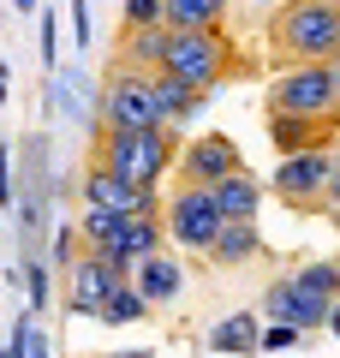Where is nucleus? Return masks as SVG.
Here are the masks:
<instances>
[{
    "instance_id": "nucleus-1",
    "label": "nucleus",
    "mask_w": 340,
    "mask_h": 358,
    "mask_svg": "<svg viewBox=\"0 0 340 358\" xmlns=\"http://www.w3.org/2000/svg\"><path fill=\"white\" fill-rule=\"evenodd\" d=\"M269 54L275 66H328L340 54V6L328 0H281L269 18Z\"/></svg>"
},
{
    "instance_id": "nucleus-2",
    "label": "nucleus",
    "mask_w": 340,
    "mask_h": 358,
    "mask_svg": "<svg viewBox=\"0 0 340 358\" xmlns=\"http://www.w3.org/2000/svg\"><path fill=\"white\" fill-rule=\"evenodd\" d=\"M173 155H179V126H150V131H96L90 162L113 167L143 192H162V179L173 173Z\"/></svg>"
},
{
    "instance_id": "nucleus-3",
    "label": "nucleus",
    "mask_w": 340,
    "mask_h": 358,
    "mask_svg": "<svg viewBox=\"0 0 340 358\" xmlns=\"http://www.w3.org/2000/svg\"><path fill=\"white\" fill-rule=\"evenodd\" d=\"M155 72H167V78H179V84H191V90L209 96L215 84H227V78L239 72V54H233V36H227L221 24H209V30H167L162 36V66H155Z\"/></svg>"
},
{
    "instance_id": "nucleus-4",
    "label": "nucleus",
    "mask_w": 340,
    "mask_h": 358,
    "mask_svg": "<svg viewBox=\"0 0 340 358\" xmlns=\"http://www.w3.org/2000/svg\"><path fill=\"white\" fill-rule=\"evenodd\" d=\"M162 239H167L162 215H108V209H84V221H78V251L120 257V263H138V257L162 251Z\"/></svg>"
},
{
    "instance_id": "nucleus-5",
    "label": "nucleus",
    "mask_w": 340,
    "mask_h": 358,
    "mask_svg": "<svg viewBox=\"0 0 340 358\" xmlns=\"http://www.w3.org/2000/svg\"><path fill=\"white\" fill-rule=\"evenodd\" d=\"M162 227H167V239H173L179 251L209 257V245H215V233L227 227V215L215 209V192H209V185H173L167 203H162Z\"/></svg>"
},
{
    "instance_id": "nucleus-6",
    "label": "nucleus",
    "mask_w": 340,
    "mask_h": 358,
    "mask_svg": "<svg viewBox=\"0 0 340 358\" xmlns=\"http://www.w3.org/2000/svg\"><path fill=\"white\" fill-rule=\"evenodd\" d=\"M155 120V72H132V66H113L108 84H101V120L96 131H150Z\"/></svg>"
},
{
    "instance_id": "nucleus-7",
    "label": "nucleus",
    "mask_w": 340,
    "mask_h": 358,
    "mask_svg": "<svg viewBox=\"0 0 340 358\" xmlns=\"http://www.w3.org/2000/svg\"><path fill=\"white\" fill-rule=\"evenodd\" d=\"M269 114H299V120H340V90L328 66H287L269 84Z\"/></svg>"
},
{
    "instance_id": "nucleus-8",
    "label": "nucleus",
    "mask_w": 340,
    "mask_h": 358,
    "mask_svg": "<svg viewBox=\"0 0 340 358\" xmlns=\"http://www.w3.org/2000/svg\"><path fill=\"white\" fill-rule=\"evenodd\" d=\"M120 287H132V263H120V257L78 251L72 263H66V310H72V317H96Z\"/></svg>"
},
{
    "instance_id": "nucleus-9",
    "label": "nucleus",
    "mask_w": 340,
    "mask_h": 358,
    "mask_svg": "<svg viewBox=\"0 0 340 358\" xmlns=\"http://www.w3.org/2000/svg\"><path fill=\"white\" fill-rule=\"evenodd\" d=\"M328 173H334V155L328 150H304V155H281V167H275V197L287 209H304V215H316L323 209V197H328Z\"/></svg>"
},
{
    "instance_id": "nucleus-10",
    "label": "nucleus",
    "mask_w": 340,
    "mask_h": 358,
    "mask_svg": "<svg viewBox=\"0 0 340 358\" xmlns=\"http://www.w3.org/2000/svg\"><path fill=\"white\" fill-rule=\"evenodd\" d=\"M239 167H245L239 143L227 138V131H203V138L179 143V155H173V185H215V179L239 173Z\"/></svg>"
},
{
    "instance_id": "nucleus-11",
    "label": "nucleus",
    "mask_w": 340,
    "mask_h": 358,
    "mask_svg": "<svg viewBox=\"0 0 340 358\" xmlns=\"http://www.w3.org/2000/svg\"><path fill=\"white\" fill-rule=\"evenodd\" d=\"M78 192H84V209H108V215H162V192H143V185L120 179L113 167H101V162L84 167Z\"/></svg>"
},
{
    "instance_id": "nucleus-12",
    "label": "nucleus",
    "mask_w": 340,
    "mask_h": 358,
    "mask_svg": "<svg viewBox=\"0 0 340 358\" xmlns=\"http://www.w3.org/2000/svg\"><path fill=\"white\" fill-rule=\"evenodd\" d=\"M263 322H292V329H323L328 322V299H311V293H299L292 287V275H275L269 281V293H263Z\"/></svg>"
},
{
    "instance_id": "nucleus-13",
    "label": "nucleus",
    "mask_w": 340,
    "mask_h": 358,
    "mask_svg": "<svg viewBox=\"0 0 340 358\" xmlns=\"http://www.w3.org/2000/svg\"><path fill=\"white\" fill-rule=\"evenodd\" d=\"M340 138V120H299V114H269V143L281 155H304V150H328Z\"/></svg>"
},
{
    "instance_id": "nucleus-14",
    "label": "nucleus",
    "mask_w": 340,
    "mask_h": 358,
    "mask_svg": "<svg viewBox=\"0 0 340 358\" xmlns=\"http://www.w3.org/2000/svg\"><path fill=\"white\" fill-rule=\"evenodd\" d=\"M132 287L150 299V310H162V305H173V299L185 293V268H179L167 251H150V257L132 263Z\"/></svg>"
},
{
    "instance_id": "nucleus-15",
    "label": "nucleus",
    "mask_w": 340,
    "mask_h": 358,
    "mask_svg": "<svg viewBox=\"0 0 340 358\" xmlns=\"http://www.w3.org/2000/svg\"><path fill=\"white\" fill-rule=\"evenodd\" d=\"M209 192H215V209H221L227 221H257V209H263V185H257L251 167H239V173L215 179Z\"/></svg>"
},
{
    "instance_id": "nucleus-16",
    "label": "nucleus",
    "mask_w": 340,
    "mask_h": 358,
    "mask_svg": "<svg viewBox=\"0 0 340 358\" xmlns=\"http://www.w3.org/2000/svg\"><path fill=\"white\" fill-rule=\"evenodd\" d=\"M251 257H263L257 221H227V227L215 233V245H209V263H221V268H239V263H251Z\"/></svg>"
},
{
    "instance_id": "nucleus-17",
    "label": "nucleus",
    "mask_w": 340,
    "mask_h": 358,
    "mask_svg": "<svg viewBox=\"0 0 340 358\" xmlns=\"http://www.w3.org/2000/svg\"><path fill=\"white\" fill-rule=\"evenodd\" d=\"M257 346H263V322H257V310H233L227 322H215V329H209V352L257 358Z\"/></svg>"
},
{
    "instance_id": "nucleus-18",
    "label": "nucleus",
    "mask_w": 340,
    "mask_h": 358,
    "mask_svg": "<svg viewBox=\"0 0 340 358\" xmlns=\"http://www.w3.org/2000/svg\"><path fill=\"white\" fill-rule=\"evenodd\" d=\"M197 108H203V90H191V84H179V78L155 72V120H162V126H185Z\"/></svg>"
},
{
    "instance_id": "nucleus-19",
    "label": "nucleus",
    "mask_w": 340,
    "mask_h": 358,
    "mask_svg": "<svg viewBox=\"0 0 340 358\" xmlns=\"http://www.w3.org/2000/svg\"><path fill=\"white\" fill-rule=\"evenodd\" d=\"M233 0H162V24L167 30H209L227 18Z\"/></svg>"
},
{
    "instance_id": "nucleus-20",
    "label": "nucleus",
    "mask_w": 340,
    "mask_h": 358,
    "mask_svg": "<svg viewBox=\"0 0 340 358\" xmlns=\"http://www.w3.org/2000/svg\"><path fill=\"white\" fill-rule=\"evenodd\" d=\"M162 36H167V24L126 30V42H120V66H132V72H155V66H162Z\"/></svg>"
},
{
    "instance_id": "nucleus-21",
    "label": "nucleus",
    "mask_w": 340,
    "mask_h": 358,
    "mask_svg": "<svg viewBox=\"0 0 340 358\" xmlns=\"http://www.w3.org/2000/svg\"><path fill=\"white\" fill-rule=\"evenodd\" d=\"M292 287L334 305V299H340V263H304V268H292Z\"/></svg>"
},
{
    "instance_id": "nucleus-22",
    "label": "nucleus",
    "mask_w": 340,
    "mask_h": 358,
    "mask_svg": "<svg viewBox=\"0 0 340 358\" xmlns=\"http://www.w3.org/2000/svg\"><path fill=\"white\" fill-rule=\"evenodd\" d=\"M150 317V299L138 293V287H120V293L108 299V305L96 310V322H113V329H126V322H143Z\"/></svg>"
},
{
    "instance_id": "nucleus-23",
    "label": "nucleus",
    "mask_w": 340,
    "mask_h": 358,
    "mask_svg": "<svg viewBox=\"0 0 340 358\" xmlns=\"http://www.w3.org/2000/svg\"><path fill=\"white\" fill-rule=\"evenodd\" d=\"M48 293H54L48 263H42V257H30V263H24V299H30V310H42V305H48Z\"/></svg>"
},
{
    "instance_id": "nucleus-24",
    "label": "nucleus",
    "mask_w": 340,
    "mask_h": 358,
    "mask_svg": "<svg viewBox=\"0 0 340 358\" xmlns=\"http://www.w3.org/2000/svg\"><path fill=\"white\" fill-rule=\"evenodd\" d=\"M36 48H42V66H48V72H54V66H60V18H54V13H36Z\"/></svg>"
},
{
    "instance_id": "nucleus-25",
    "label": "nucleus",
    "mask_w": 340,
    "mask_h": 358,
    "mask_svg": "<svg viewBox=\"0 0 340 358\" xmlns=\"http://www.w3.org/2000/svg\"><path fill=\"white\" fill-rule=\"evenodd\" d=\"M30 322H36V310H18V322H13V334H6V346H0V358H24L30 352Z\"/></svg>"
},
{
    "instance_id": "nucleus-26",
    "label": "nucleus",
    "mask_w": 340,
    "mask_h": 358,
    "mask_svg": "<svg viewBox=\"0 0 340 358\" xmlns=\"http://www.w3.org/2000/svg\"><path fill=\"white\" fill-rule=\"evenodd\" d=\"M162 24V0H126V30H155Z\"/></svg>"
},
{
    "instance_id": "nucleus-27",
    "label": "nucleus",
    "mask_w": 340,
    "mask_h": 358,
    "mask_svg": "<svg viewBox=\"0 0 340 358\" xmlns=\"http://www.w3.org/2000/svg\"><path fill=\"white\" fill-rule=\"evenodd\" d=\"M299 341H304V334L292 329V322H269V329H263V346H257V352H292Z\"/></svg>"
},
{
    "instance_id": "nucleus-28",
    "label": "nucleus",
    "mask_w": 340,
    "mask_h": 358,
    "mask_svg": "<svg viewBox=\"0 0 340 358\" xmlns=\"http://www.w3.org/2000/svg\"><path fill=\"white\" fill-rule=\"evenodd\" d=\"M18 192H13V150H6V138H0V209H13Z\"/></svg>"
},
{
    "instance_id": "nucleus-29",
    "label": "nucleus",
    "mask_w": 340,
    "mask_h": 358,
    "mask_svg": "<svg viewBox=\"0 0 340 358\" xmlns=\"http://www.w3.org/2000/svg\"><path fill=\"white\" fill-rule=\"evenodd\" d=\"M72 257H78V227H60V233H54V263H72Z\"/></svg>"
},
{
    "instance_id": "nucleus-30",
    "label": "nucleus",
    "mask_w": 340,
    "mask_h": 358,
    "mask_svg": "<svg viewBox=\"0 0 340 358\" xmlns=\"http://www.w3.org/2000/svg\"><path fill=\"white\" fill-rule=\"evenodd\" d=\"M72 30H78V48H90V42H96V36H90V6H84V0H72Z\"/></svg>"
},
{
    "instance_id": "nucleus-31",
    "label": "nucleus",
    "mask_w": 340,
    "mask_h": 358,
    "mask_svg": "<svg viewBox=\"0 0 340 358\" xmlns=\"http://www.w3.org/2000/svg\"><path fill=\"white\" fill-rule=\"evenodd\" d=\"M323 209H340V162H334V173H328V197H323Z\"/></svg>"
},
{
    "instance_id": "nucleus-32",
    "label": "nucleus",
    "mask_w": 340,
    "mask_h": 358,
    "mask_svg": "<svg viewBox=\"0 0 340 358\" xmlns=\"http://www.w3.org/2000/svg\"><path fill=\"white\" fill-rule=\"evenodd\" d=\"M323 329H328V334H334V341H340V299H334V305H328V322H323Z\"/></svg>"
},
{
    "instance_id": "nucleus-33",
    "label": "nucleus",
    "mask_w": 340,
    "mask_h": 358,
    "mask_svg": "<svg viewBox=\"0 0 340 358\" xmlns=\"http://www.w3.org/2000/svg\"><path fill=\"white\" fill-rule=\"evenodd\" d=\"M24 358H48V341H42V334H30V352Z\"/></svg>"
},
{
    "instance_id": "nucleus-34",
    "label": "nucleus",
    "mask_w": 340,
    "mask_h": 358,
    "mask_svg": "<svg viewBox=\"0 0 340 358\" xmlns=\"http://www.w3.org/2000/svg\"><path fill=\"white\" fill-rule=\"evenodd\" d=\"M108 358H155V352H143V346H126V352H108Z\"/></svg>"
},
{
    "instance_id": "nucleus-35",
    "label": "nucleus",
    "mask_w": 340,
    "mask_h": 358,
    "mask_svg": "<svg viewBox=\"0 0 340 358\" xmlns=\"http://www.w3.org/2000/svg\"><path fill=\"white\" fill-rule=\"evenodd\" d=\"M328 78H334V90H340V54H334V60H328Z\"/></svg>"
},
{
    "instance_id": "nucleus-36",
    "label": "nucleus",
    "mask_w": 340,
    "mask_h": 358,
    "mask_svg": "<svg viewBox=\"0 0 340 358\" xmlns=\"http://www.w3.org/2000/svg\"><path fill=\"white\" fill-rule=\"evenodd\" d=\"M13 6H18V13H36V0H13Z\"/></svg>"
},
{
    "instance_id": "nucleus-37",
    "label": "nucleus",
    "mask_w": 340,
    "mask_h": 358,
    "mask_svg": "<svg viewBox=\"0 0 340 358\" xmlns=\"http://www.w3.org/2000/svg\"><path fill=\"white\" fill-rule=\"evenodd\" d=\"M328 6H340V0H328Z\"/></svg>"
},
{
    "instance_id": "nucleus-38",
    "label": "nucleus",
    "mask_w": 340,
    "mask_h": 358,
    "mask_svg": "<svg viewBox=\"0 0 340 358\" xmlns=\"http://www.w3.org/2000/svg\"><path fill=\"white\" fill-rule=\"evenodd\" d=\"M334 221H340V209H334Z\"/></svg>"
}]
</instances>
